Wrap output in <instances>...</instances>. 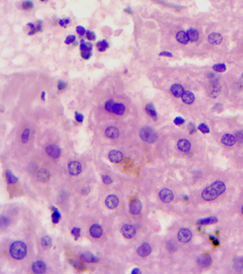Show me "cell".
Masks as SVG:
<instances>
[{
  "instance_id": "56",
  "label": "cell",
  "mask_w": 243,
  "mask_h": 274,
  "mask_svg": "<svg viewBox=\"0 0 243 274\" xmlns=\"http://www.w3.org/2000/svg\"><path fill=\"white\" fill-rule=\"evenodd\" d=\"M241 211H242V213L243 214V206H242V209H241Z\"/></svg>"
},
{
  "instance_id": "58",
  "label": "cell",
  "mask_w": 243,
  "mask_h": 274,
  "mask_svg": "<svg viewBox=\"0 0 243 274\" xmlns=\"http://www.w3.org/2000/svg\"><path fill=\"white\" fill-rule=\"evenodd\" d=\"M242 81H243V75H242Z\"/></svg>"
},
{
  "instance_id": "49",
  "label": "cell",
  "mask_w": 243,
  "mask_h": 274,
  "mask_svg": "<svg viewBox=\"0 0 243 274\" xmlns=\"http://www.w3.org/2000/svg\"><path fill=\"white\" fill-rule=\"evenodd\" d=\"M160 56H163V57H173V54L170 53V51H163L162 52L160 53Z\"/></svg>"
},
{
  "instance_id": "29",
  "label": "cell",
  "mask_w": 243,
  "mask_h": 274,
  "mask_svg": "<svg viewBox=\"0 0 243 274\" xmlns=\"http://www.w3.org/2000/svg\"><path fill=\"white\" fill-rule=\"evenodd\" d=\"M109 43H108L106 40L105 39H103L100 42H98L97 44H96V47H97L98 50L101 51V52L105 51L108 48H109Z\"/></svg>"
},
{
  "instance_id": "2",
  "label": "cell",
  "mask_w": 243,
  "mask_h": 274,
  "mask_svg": "<svg viewBox=\"0 0 243 274\" xmlns=\"http://www.w3.org/2000/svg\"><path fill=\"white\" fill-rule=\"evenodd\" d=\"M10 255L17 260L23 259L26 255V246L22 241H15L11 245L10 248Z\"/></svg>"
},
{
  "instance_id": "47",
  "label": "cell",
  "mask_w": 243,
  "mask_h": 274,
  "mask_svg": "<svg viewBox=\"0 0 243 274\" xmlns=\"http://www.w3.org/2000/svg\"><path fill=\"white\" fill-rule=\"evenodd\" d=\"M75 117L78 122H82L83 120H84V116H83L82 114L78 113L77 111L75 112Z\"/></svg>"
},
{
  "instance_id": "43",
  "label": "cell",
  "mask_w": 243,
  "mask_h": 274,
  "mask_svg": "<svg viewBox=\"0 0 243 274\" xmlns=\"http://www.w3.org/2000/svg\"><path fill=\"white\" fill-rule=\"evenodd\" d=\"M69 262H70V264L73 265V266L75 267V268H77V269L82 268V264H81L79 262H78L77 260H69Z\"/></svg>"
},
{
  "instance_id": "27",
  "label": "cell",
  "mask_w": 243,
  "mask_h": 274,
  "mask_svg": "<svg viewBox=\"0 0 243 274\" xmlns=\"http://www.w3.org/2000/svg\"><path fill=\"white\" fill-rule=\"evenodd\" d=\"M50 174L45 169H40L37 172V178L41 181H46L49 179Z\"/></svg>"
},
{
  "instance_id": "24",
  "label": "cell",
  "mask_w": 243,
  "mask_h": 274,
  "mask_svg": "<svg viewBox=\"0 0 243 274\" xmlns=\"http://www.w3.org/2000/svg\"><path fill=\"white\" fill-rule=\"evenodd\" d=\"M82 258L84 261L87 263H96L98 261V259L97 258L89 252L83 253L82 255Z\"/></svg>"
},
{
  "instance_id": "12",
  "label": "cell",
  "mask_w": 243,
  "mask_h": 274,
  "mask_svg": "<svg viewBox=\"0 0 243 274\" xmlns=\"http://www.w3.org/2000/svg\"><path fill=\"white\" fill-rule=\"evenodd\" d=\"M118 203L119 201L118 197L114 194L109 195L106 199V205L110 209H114V208H116L118 205Z\"/></svg>"
},
{
  "instance_id": "37",
  "label": "cell",
  "mask_w": 243,
  "mask_h": 274,
  "mask_svg": "<svg viewBox=\"0 0 243 274\" xmlns=\"http://www.w3.org/2000/svg\"><path fill=\"white\" fill-rule=\"evenodd\" d=\"M22 8L24 10H30L33 8V3L31 1H25L22 4Z\"/></svg>"
},
{
  "instance_id": "1",
  "label": "cell",
  "mask_w": 243,
  "mask_h": 274,
  "mask_svg": "<svg viewBox=\"0 0 243 274\" xmlns=\"http://www.w3.org/2000/svg\"><path fill=\"white\" fill-rule=\"evenodd\" d=\"M226 186L221 181H216L202 192V198L207 201H211L225 191Z\"/></svg>"
},
{
  "instance_id": "20",
  "label": "cell",
  "mask_w": 243,
  "mask_h": 274,
  "mask_svg": "<svg viewBox=\"0 0 243 274\" xmlns=\"http://www.w3.org/2000/svg\"><path fill=\"white\" fill-rule=\"evenodd\" d=\"M222 41V37L219 33H211L208 36V42L212 44H220Z\"/></svg>"
},
{
  "instance_id": "36",
  "label": "cell",
  "mask_w": 243,
  "mask_h": 274,
  "mask_svg": "<svg viewBox=\"0 0 243 274\" xmlns=\"http://www.w3.org/2000/svg\"><path fill=\"white\" fill-rule=\"evenodd\" d=\"M91 55H92L91 50L84 49V50H82V52H81V56H82V57L84 59H90V57H91Z\"/></svg>"
},
{
  "instance_id": "26",
  "label": "cell",
  "mask_w": 243,
  "mask_h": 274,
  "mask_svg": "<svg viewBox=\"0 0 243 274\" xmlns=\"http://www.w3.org/2000/svg\"><path fill=\"white\" fill-rule=\"evenodd\" d=\"M218 221V219L215 216L212 217H208L205 218V219H199L197 221V224L200 225H207V224H215L216 222Z\"/></svg>"
},
{
  "instance_id": "21",
  "label": "cell",
  "mask_w": 243,
  "mask_h": 274,
  "mask_svg": "<svg viewBox=\"0 0 243 274\" xmlns=\"http://www.w3.org/2000/svg\"><path fill=\"white\" fill-rule=\"evenodd\" d=\"M106 135L110 139H117L119 136V131L117 128L114 127H109L106 129Z\"/></svg>"
},
{
  "instance_id": "51",
  "label": "cell",
  "mask_w": 243,
  "mask_h": 274,
  "mask_svg": "<svg viewBox=\"0 0 243 274\" xmlns=\"http://www.w3.org/2000/svg\"><path fill=\"white\" fill-rule=\"evenodd\" d=\"M86 42H84V40H82V41H81V44H80V49H81V51H82V50H84V49H85V48H86Z\"/></svg>"
},
{
  "instance_id": "8",
  "label": "cell",
  "mask_w": 243,
  "mask_h": 274,
  "mask_svg": "<svg viewBox=\"0 0 243 274\" xmlns=\"http://www.w3.org/2000/svg\"><path fill=\"white\" fill-rule=\"evenodd\" d=\"M129 209L130 212L132 214L134 215H138L141 213V211L142 209V203L140 200L138 199H135L133 201H132L130 203L129 206Z\"/></svg>"
},
{
  "instance_id": "9",
  "label": "cell",
  "mask_w": 243,
  "mask_h": 274,
  "mask_svg": "<svg viewBox=\"0 0 243 274\" xmlns=\"http://www.w3.org/2000/svg\"><path fill=\"white\" fill-rule=\"evenodd\" d=\"M46 152L53 159H57L60 156L61 149L56 145H49L46 148Z\"/></svg>"
},
{
  "instance_id": "57",
  "label": "cell",
  "mask_w": 243,
  "mask_h": 274,
  "mask_svg": "<svg viewBox=\"0 0 243 274\" xmlns=\"http://www.w3.org/2000/svg\"><path fill=\"white\" fill-rule=\"evenodd\" d=\"M42 2H45V1H47V0H41Z\"/></svg>"
},
{
  "instance_id": "17",
  "label": "cell",
  "mask_w": 243,
  "mask_h": 274,
  "mask_svg": "<svg viewBox=\"0 0 243 274\" xmlns=\"http://www.w3.org/2000/svg\"><path fill=\"white\" fill-rule=\"evenodd\" d=\"M170 91H171L173 95L177 98L182 97L184 92H185L183 86L179 84H173L171 88H170Z\"/></svg>"
},
{
  "instance_id": "22",
  "label": "cell",
  "mask_w": 243,
  "mask_h": 274,
  "mask_svg": "<svg viewBox=\"0 0 243 274\" xmlns=\"http://www.w3.org/2000/svg\"><path fill=\"white\" fill-rule=\"evenodd\" d=\"M181 98L183 102L186 104H191L195 100L194 94H193V92L190 91H186L184 92Z\"/></svg>"
},
{
  "instance_id": "41",
  "label": "cell",
  "mask_w": 243,
  "mask_h": 274,
  "mask_svg": "<svg viewBox=\"0 0 243 274\" xmlns=\"http://www.w3.org/2000/svg\"><path fill=\"white\" fill-rule=\"evenodd\" d=\"M80 232H81V229L79 228H74L71 231V233L74 236L76 239H77L80 236Z\"/></svg>"
},
{
  "instance_id": "32",
  "label": "cell",
  "mask_w": 243,
  "mask_h": 274,
  "mask_svg": "<svg viewBox=\"0 0 243 274\" xmlns=\"http://www.w3.org/2000/svg\"><path fill=\"white\" fill-rule=\"evenodd\" d=\"M6 181L9 183H15L17 181V179L13 175L12 172L10 170H7L6 171Z\"/></svg>"
},
{
  "instance_id": "38",
  "label": "cell",
  "mask_w": 243,
  "mask_h": 274,
  "mask_svg": "<svg viewBox=\"0 0 243 274\" xmlns=\"http://www.w3.org/2000/svg\"><path fill=\"white\" fill-rule=\"evenodd\" d=\"M198 129L204 134L209 133V132H210V129H209L208 127L205 124V123H200L198 126Z\"/></svg>"
},
{
  "instance_id": "3",
  "label": "cell",
  "mask_w": 243,
  "mask_h": 274,
  "mask_svg": "<svg viewBox=\"0 0 243 274\" xmlns=\"http://www.w3.org/2000/svg\"><path fill=\"white\" fill-rule=\"evenodd\" d=\"M139 136L143 141L149 143H154L157 139V135L156 131L149 127H143L140 130Z\"/></svg>"
},
{
  "instance_id": "30",
  "label": "cell",
  "mask_w": 243,
  "mask_h": 274,
  "mask_svg": "<svg viewBox=\"0 0 243 274\" xmlns=\"http://www.w3.org/2000/svg\"><path fill=\"white\" fill-rule=\"evenodd\" d=\"M52 245V241L51 239L48 236H44L42 239V246L45 249H48L50 248Z\"/></svg>"
},
{
  "instance_id": "6",
  "label": "cell",
  "mask_w": 243,
  "mask_h": 274,
  "mask_svg": "<svg viewBox=\"0 0 243 274\" xmlns=\"http://www.w3.org/2000/svg\"><path fill=\"white\" fill-rule=\"evenodd\" d=\"M121 233L127 239H132L136 233V229L130 224H125L121 228Z\"/></svg>"
},
{
  "instance_id": "44",
  "label": "cell",
  "mask_w": 243,
  "mask_h": 274,
  "mask_svg": "<svg viewBox=\"0 0 243 274\" xmlns=\"http://www.w3.org/2000/svg\"><path fill=\"white\" fill-rule=\"evenodd\" d=\"M102 181H103V182L106 184H110L113 182V180H112L111 177L109 176H106V175L102 176Z\"/></svg>"
},
{
  "instance_id": "18",
  "label": "cell",
  "mask_w": 243,
  "mask_h": 274,
  "mask_svg": "<svg viewBox=\"0 0 243 274\" xmlns=\"http://www.w3.org/2000/svg\"><path fill=\"white\" fill-rule=\"evenodd\" d=\"M222 142L223 144L228 147L233 146L236 142L235 136L229 134H226L222 137Z\"/></svg>"
},
{
  "instance_id": "48",
  "label": "cell",
  "mask_w": 243,
  "mask_h": 274,
  "mask_svg": "<svg viewBox=\"0 0 243 274\" xmlns=\"http://www.w3.org/2000/svg\"><path fill=\"white\" fill-rule=\"evenodd\" d=\"M184 122H185V120L182 117H176L174 119V123L176 125H181L184 123Z\"/></svg>"
},
{
  "instance_id": "40",
  "label": "cell",
  "mask_w": 243,
  "mask_h": 274,
  "mask_svg": "<svg viewBox=\"0 0 243 274\" xmlns=\"http://www.w3.org/2000/svg\"><path fill=\"white\" fill-rule=\"evenodd\" d=\"M86 36L88 40H90V41H94V40L96 39V35L95 33L93 32V31H87L86 33Z\"/></svg>"
},
{
  "instance_id": "34",
  "label": "cell",
  "mask_w": 243,
  "mask_h": 274,
  "mask_svg": "<svg viewBox=\"0 0 243 274\" xmlns=\"http://www.w3.org/2000/svg\"><path fill=\"white\" fill-rule=\"evenodd\" d=\"M29 135H30V130L29 129H26L24 130V131L22 134V141L23 143H26L29 140Z\"/></svg>"
},
{
  "instance_id": "31",
  "label": "cell",
  "mask_w": 243,
  "mask_h": 274,
  "mask_svg": "<svg viewBox=\"0 0 243 274\" xmlns=\"http://www.w3.org/2000/svg\"><path fill=\"white\" fill-rule=\"evenodd\" d=\"M234 268L236 271H241L243 270V259L237 258L234 260Z\"/></svg>"
},
{
  "instance_id": "46",
  "label": "cell",
  "mask_w": 243,
  "mask_h": 274,
  "mask_svg": "<svg viewBox=\"0 0 243 274\" xmlns=\"http://www.w3.org/2000/svg\"><path fill=\"white\" fill-rule=\"evenodd\" d=\"M66 82H64V81H62V80L58 81V90H63V89H64L65 88H66Z\"/></svg>"
},
{
  "instance_id": "25",
  "label": "cell",
  "mask_w": 243,
  "mask_h": 274,
  "mask_svg": "<svg viewBox=\"0 0 243 274\" xmlns=\"http://www.w3.org/2000/svg\"><path fill=\"white\" fill-rule=\"evenodd\" d=\"M176 39L180 43L183 44H188V42L189 41L188 36H187V34L183 31H180L177 33Z\"/></svg>"
},
{
  "instance_id": "55",
  "label": "cell",
  "mask_w": 243,
  "mask_h": 274,
  "mask_svg": "<svg viewBox=\"0 0 243 274\" xmlns=\"http://www.w3.org/2000/svg\"><path fill=\"white\" fill-rule=\"evenodd\" d=\"M69 22H70V19H68V18H67V19H65V23H66V24H69Z\"/></svg>"
},
{
  "instance_id": "5",
  "label": "cell",
  "mask_w": 243,
  "mask_h": 274,
  "mask_svg": "<svg viewBox=\"0 0 243 274\" xmlns=\"http://www.w3.org/2000/svg\"><path fill=\"white\" fill-rule=\"evenodd\" d=\"M177 239L182 243H188L192 239V232L188 228H181L177 233Z\"/></svg>"
},
{
  "instance_id": "14",
  "label": "cell",
  "mask_w": 243,
  "mask_h": 274,
  "mask_svg": "<svg viewBox=\"0 0 243 274\" xmlns=\"http://www.w3.org/2000/svg\"><path fill=\"white\" fill-rule=\"evenodd\" d=\"M123 155L118 150H112L109 154V159L114 163H119L122 161Z\"/></svg>"
},
{
  "instance_id": "45",
  "label": "cell",
  "mask_w": 243,
  "mask_h": 274,
  "mask_svg": "<svg viewBox=\"0 0 243 274\" xmlns=\"http://www.w3.org/2000/svg\"><path fill=\"white\" fill-rule=\"evenodd\" d=\"M76 32H77L79 35L83 36L85 33H86V30H85L84 26H78L76 27Z\"/></svg>"
},
{
  "instance_id": "50",
  "label": "cell",
  "mask_w": 243,
  "mask_h": 274,
  "mask_svg": "<svg viewBox=\"0 0 243 274\" xmlns=\"http://www.w3.org/2000/svg\"><path fill=\"white\" fill-rule=\"evenodd\" d=\"M188 129H189V131H190V134H193V132H195V131H196V129H195V126L193 124H189Z\"/></svg>"
},
{
  "instance_id": "33",
  "label": "cell",
  "mask_w": 243,
  "mask_h": 274,
  "mask_svg": "<svg viewBox=\"0 0 243 274\" xmlns=\"http://www.w3.org/2000/svg\"><path fill=\"white\" fill-rule=\"evenodd\" d=\"M213 69L217 72H224L226 70V66L224 64H216L213 65Z\"/></svg>"
},
{
  "instance_id": "53",
  "label": "cell",
  "mask_w": 243,
  "mask_h": 274,
  "mask_svg": "<svg viewBox=\"0 0 243 274\" xmlns=\"http://www.w3.org/2000/svg\"><path fill=\"white\" fill-rule=\"evenodd\" d=\"M125 12H127V13H129V14H133V12H132V10H131V9H130V6H129V7L128 8H126L125 9V10H124Z\"/></svg>"
},
{
  "instance_id": "10",
  "label": "cell",
  "mask_w": 243,
  "mask_h": 274,
  "mask_svg": "<svg viewBox=\"0 0 243 274\" xmlns=\"http://www.w3.org/2000/svg\"><path fill=\"white\" fill-rule=\"evenodd\" d=\"M152 248L151 246L147 243H144L141 245L137 249V253L141 257H145L148 256V255L151 253Z\"/></svg>"
},
{
  "instance_id": "35",
  "label": "cell",
  "mask_w": 243,
  "mask_h": 274,
  "mask_svg": "<svg viewBox=\"0 0 243 274\" xmlns=\"http://www.w3.org/2000/svg\"><path fill=\"white\" fill-rule=\"evenodd\" d=\"M52 208H54V209H55L54 213H53L52 216H51V218H52V221H53V222L54 224H57L58 222V221H59L60 218H61V215H60L59 212H58V210L57 209V208H54V207H52Z\"/></svg>"
},
{
  "instance_id": "52",
  "label": "cell",
  "mask_w": 243,
  "mask_h": 274,
  "mask_svg": "<svg viewBox=\"0 0 243 274\" xmlns=\"http://www.w3.org/2000/svg\"><path fill=\"white\" fill-rule=\"evenodd\" d=\"M59 24H60V26H64V27H66V23H65V19H60L59 20Z\"/></svg>"
},
{
  "instance_id": "19",
  "label": "cell",
  "mask_w": 243,
  "mask_h": 274,
  "mask_svg": "<svg viewBox=\"0 0 243 274\" xmlns=\"http://www.w3.org/2000/svg\"><path fill=\"white\" fill-rule=\"evenodd\" d=\"M177 147L182 152H188L190 149V143L186 139H181L177 142Z\"/></svg>"
},
{
  "instance_id": "39",
  "label": "cell",
  "mask_w": 243,
  "mask_h": 274,
  "mask_svg": "<svg viewBox=\"0 0 243 274\" xmlns=\"http://www.w3.org/2000/svg\"><path fill=\"white\" fill-rule=\"evenodd\" d=\"M235 139L237 140V142L239 143H243V131H238L237 133L235 134Z\"/></svg>"
},
{
  "instance_id": "7",
  "label": "cell",
  "mask_w": 243,
  "mask_h": 274,
  "mask_svg": "<svg viewBox=\"0 0 243 274\" xmlns=\"http://www.w3.org/2000/svg\"><path fill=\"white\" fill-rule=\"evenodd\" d=\"M159 197L161 200L164 203H170L173 201L174 196L173 192L168 188H163L159 193Z\"/></svg>"
},
{
  "instance_id": "16",
  "label": "cell",
  "mask_w": 243,
  "mask_h": 274,
  "mask_svg": "<svg viewBox=\"0 0 243 274\" xmlns=\"http://www.w3.org/2000/svg\"><path fill=\"white\" fill-rule=\"evenodd\" d=\"M89 232L92 237L95 238V239H98V238H100L101 235H102L103 229L98 224H94L90 228Z\"/></svg>"
},
{
  "instance_id": "23",
  "label": "cell",
  "mask_w": 243,
  "mask_h": 274,
  "mask_svg": "<svg viewBox=\"0 0 243 274\" xmlns=\"http://www.w3.org/2000/svg\"><path fill=\"white\" fill-rule=\"evenodd\" d=\"M187 36H188V39L191 42H195L198 39V31H197L194 28H190L187 31Z\"/></svg>"
},
{
  "instance_id": "42",
  "label": "cell",
  "mask_w": 243,
  "mask_h": 274,
  "mask_svg": "<svg viewBox=\"0 0 243 274\" xmlns=\"http://www.w3.org/2000/svg\"><path fill=\"white\" fill-rule=\"evenodd\" d=\"M76 40V37L74 35H69L66 37V40H65V43L66 44H70Z\"/></svg>"
},
{
  "instance_id": "28",
  "label": "cell",
  "mask_w": 243,
  "mask_h": 274,
  "mask_svg": "<svg viewBox=\"0 0 243 274\" xmlns=\"http://www.w3.org/2000/svg\"><path fill=\"white\" fill-rule=\"evenodd\" d=\"M145 111L148 115L151 116L154 120L157 119V112L156 109H155L154 106L152 104H148L146 105Z\"/></svg>"
},
{
  "instance_id": "4",
  "label": "cell",
  "mask_w": 243,
  "mask_h": 274,
  "mask_svg": "<svg viewBox=\"0 0 243 274\" xmlns=\"http://www.w3.org/2000/svg\"><path fill=\"white\" fill-rule=\"evenodd\" d=\"M68 171L72 176H77L82 171V167L80 162L77 161H72L68 163Z\"/></svg>"
},
{
  "instance_id": "54",
  "label": "cell",
  "mask_w": 243,
  "mask_h": 274,
  "mask_svg": "<svg viewBox=\"0 0 243 274\" xmlns=\"http://www.w3.org/2000/svg\"><path fill=\"white\" fill-rule=\"evenodd\" d=\"M45 95H46V94H45V92L44 91H43L42 92V100H45Z\"/></svg>"
},
{
  "instance_id": "11",
  "label": "cell",
  "mask_w": 243,
  "mask_h": 274,
  "mask_svg": "<svg viewBox=\"0 0 243 274\" xmlns=\"http://www.w3.org/2000/svg\"><path fill=\"white\" fill-rule=\"evenodd\" d=\"M197 264L202 268H207L209 267L212 264V259L210 256L206 254H202L197 258Z\"/></svg>"
},
{
  "instance_id": "15",
  "label": "cell",
  "mask_w": 243,
  "mask_h": 274,
  "mask_svg": "<svg viewBox=\"0 0 243 274\" xmlns=\"http://www.w3.org/2000/svg\"><path fill=\"white\" fill-rule=\"evenodd\" d=\"M125 111V107L123 104H121V103L114 102L110 112H111V113L116 114L117 115H122V114H124Z\"/></svg>"
},
{
  "instance_id": "13",
  "label": "cell",
  "mask_w": 243,
  "mask_h": 274,
  "mask_svg": "<svg viewBox=\"0 0 243 274\" xmlns=\"http://www.w3.org/2000/svg\"><path fill=\"white\" fill-rule=\"evenodd\" d=\"M31 268H32L33 272L35 273H42L46 271V266L42 260H37V261L33 263Z\"/></svg>"
}]
</instances>
